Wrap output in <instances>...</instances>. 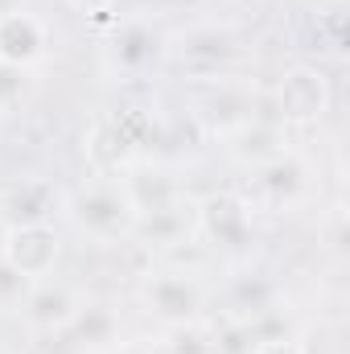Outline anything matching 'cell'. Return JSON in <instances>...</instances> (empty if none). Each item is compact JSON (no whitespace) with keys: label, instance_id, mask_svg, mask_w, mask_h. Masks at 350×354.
Listing matches in <instances>:
<instances>
[{"label":"cell","instance_id":"1","mask_svg":"<svg viewBox=\"0 0 350 354\" xmlns=\"http://www.w3.org/2000/svg\"><path fill=\"white\" fill-rule=\"evenodd\" d=\"M66 214L79 227V235H87L99 248H124L136 235V206L124 189L120 177H87L71 198H66Z\"/></svg>","mask_w":350,"mask_h":354},{"label":"cell","instance_id":"2","mask_svg":"<svg viewBox=\"0 0 350 354\" xmlns=\"http://www.w3.org/2000/svg\"><path fill=\"white\" fill-rule=\"evenodd\" d=\"M165 58L190 83H219L235 75L243 58V37L231 21H194L169 37Z\"/></svg>","mask_w":350,"mask_h":354},{"label":"cell","instance_id":"3","mask_svg":"<svg viewBox=\"0 0 350 354\" xmlns=\"http://www.w3.org/2000/svg\"><path fill=\"white\" fill-rule=\"evenodd\" d=\"M140 309L161 326V330H181L194 322H206V305H210V288L194 268L165 264V268H149L140 276L136 288Z\"/></svg>","mask_w":350,"mask_h":354},{"label":"cell","instance_id":"4","mask_svg":"<svg viewBox=\"0 0 350 354\" xmlns=\"http://www.w3.org/2000/svg\"><path fill=\"white\" fill-rule=\"evenodd\" d=\"M194 239L214 256L243 260L256 248V202L235 189H214L194 202Z\"/></svg>","mask_w":350,"mask_h":354},{"label":"cell","instance_id":"5","mask_svg":"<svg viewBox=\"0 0 350 354\" xmlns=\"http://www.w3.org/2000/svg\"><path fill=\"white\" fill-rule=\"evenodd\" d=\"M264 107L284 128H313L334 107V83H330L322 62H293V66H284L276 75Z\"/></svg>","mask_w":350,"mask_h":354},{"label":"cell","instance_id":"6","mask_svg":"<svg viewBox=\"0 0 350 354\" xmlns=\"http://www.w3.org/2000/svg\"><path fill=\"white\" fill-rule=\"evenodd\" d=\"M264 111V95L248 79L231 75V79H219V83H202V95L194 99V124L206 128L210 136H231L239 124H248L252 115Z\"/></svg>","mask_w":350,"mask_h":354},{"label":"cell","instance_id":"7","mask_svg":"<svg viewBox=\"0 0 350 354\" xmlns=\"http://www.w3.org/2000/svg\"><path fill=\"white\" fill-rule=\"evenodd\" d=\"M50 342L62 346L66 354H116L124 346V317H120L116 301L83 297V305L71 317V326L62 334H54Z\"/></svg>","mask_w":350,"mask_h":354},{"label":"cell","instance_id":"8","mask_svg":"<svg viewBox=\"0 0 350 354\" xmlns=\"http://www.w3.org/2000/svg\"><path fill=\"white\" fill-rule=\"evenodd\" d=\"M169 37L140 12H120L107 29V58L124 75H145L165 58Z\"/></svg>","mask_w":350,"mask_h":354},{"label":"cell","instance_id":"9","mask_svg":"<svg viewBox=\"0 0 350 354\" xmlns=\"http://www.w3.org/2000/svg\"><path fill=\"white\" fill-rule=\"evenodd\" d=\"M83 305V292L58 276H46V280H33L17 305V317L21 326L33 334V338H54L71 326V317L79 313Z\"/></svg>","mask_w":350,"mask_h":354},{"label":"cell","instance_id":"10","mask_svg":"<svg viewBox=\"0 0 350 354\" xmlns=\"http://www.w3.org/2000/svg\"><path fill=\"white\" fill-rule=\"evenodd\" d=\"M0 260L21 272L29 284L54 276L62 260V235L54 223H25V227H4L0 235Z\"/></svg>","mask_w":350,"mask_h":354},{"label":"cell","instance_id":"11","mask_svg":"<svg viewBox=\"0 0 350 354\" xmlns=\"http://www.w3.org/2000/svg\"><path fill=\"white\" fill-rule=\"evenodd\" d=\"M50 50H54V33L33 8L25 4L0 8V66L33 71L50 58Z\"/></svg>","mask_w":350,"mask_h":354},{"label":"cell","instance_id":"12","mask_svg":"<svg viewBox=\"0 0 350 354\" xmlns=\"http://www.w3.org/2000/svg\"><path fill=\"white\" fill-rule=\"evenodd\" d=\"M136 161H145V153L132 140V132L124 128L120 111H103L83 132V165L91 169V177H120Z\"/></svg>","mask_w":350,"mask_h":354},{"label":"cell","instance_id":"13","mask_svg":"<svg viewBox=\"0 0 350 354\" xmlns=\"http://www.w3.org/2000/svg\"><path fill=\"white\" fill-rule=\"evenodd\" d=\"M223 149H227V157H231L235 165H243L248 174H256L260 165L284 157V153L293 149V128H284V124L264 107L260 115H252L248 124H239L231 136H223Z\"/></svg>","mask_w":350,"mask_h":354},{"label":"cell","instance_id":"14","mask_svg":"<svg viewBox=\"0 0 350 354\" xmlns=\"http://www.w3.org/2000/svg\"><path fill=\"white\" fill-rule=\"evenodd\" d=\"M309 189H313V169H309V161H305L297 149H288L284 157L268 161V165H260V169L252 174V198H248V202H264V206H272V210H293L297 202L309 198Z\"/></svg>","mask_w":350,"mask_h":354},{"label":"cell","instance_id":"15","mask_svg":"<svg viewBox=\"0 0 350 354\" xmlns=\"http://www.w3.org/2000/svg\"><path fill=\"white\" fill-rule=\"evenodd\" d=\"M66 206L62 189L50 177H17L4 194H0V218L4 227H25V223H54V214Z\"/></svg>","mask_w":350,"mask_h":354},{"label":"cell","instance_id":"16","mask_svg":"<svg viewBox=\"0 0 350 354\" xmlns=\"http://www.w3.org/2000/svg\"><path fill=\"white\" fill-rule=\"evenodd\" d=\"M124 181V189H128V198H132V206H136V218H145V214H157V210H169V206H181V202H190V194H185V185L177 181L165 165H149V161H136L128 174H120Z\"/></svg>","mask_w":350,"mask_h":354},{"label":"cell","instance_id":"17","mask_svg":"<svg viewBox=\"0 0 350 354\" xmlns=\"http://www.w3.org/2000/svg\"><path fill=\"white\" fill-rule=\"evenodd\" d=\"M132 243H140V248H149V252H174V248L194 243V198L181 202V206H169V210L145 214V218L136 223Z\"/></svg>","mask_w":350,"mask_h":354},{"label":"cell","instance_id":"18","mask_svg":"<svg viewBox=\"0 0 350 354\" xmlns=\"http://www.w3.org/2000/svg\"><path fill=\"white\" fill-rule=\"evenodd\" d=\"M223 301H227V322H252V317H260V313L280 305V288L264 272H243V276H235L227 284Z\"/></svg>","mask_w":350,"mask_h":354},{"label":"cell","instance_id":"19","mask_svg":"<svg viewBox=\"0 0 350 354\" xmlns=\"http://www.w3.org/2000/svg\"><path fill=\"white\" fill-rule=\"evenodd\" d=\"M25 95H29V71L0 66V115H12V111H21Z\"/></svg>","mask_w":350,"mask_h":354},{"label":"cell","instance_id":"20","mask_svg":"<svg viewBox=\"0 0 350 354\" xmlns=\"http://www.w3.org/2000/svg\"><path fill=\"white\" fill-rule=\"evenodd\" d=\"M317 231H322L326 252L342 260V252H347V210H342V202H334V206L326 210V223H322Z\"/></svg>","mask_w":350,"mask_h":354},{"label":"cell","instance_id":"21","mask_svg":"<svg viewBox=\"0 0 350 354\" xmlns=\"http://www.w3.org/2000/svg\"><path fill=\"white\" fill-rule=\"evenodd\" d=\"M25 288H29V280H25L21 272H12V268L0 260V309H12V313H17V305H21Z\"/></svg>","mask_w":350,"mask_h":354},{"label":"cell","instance_id":"22","mask_svg":"<svg viewBox=\"0 0 350 354\" xmlns=\"http://www.w3.org/2000/svg\"><path fill=\"white\" fill-rule=\"evenodd\" d=\"M248 354H309V346L293 334V330H284V334H272V338H260L256 346Z\"/></svg>","mask_w":350,"mask_h":354},{"label":"cell","instance_id":"23","mask_svg":"<svg viewBox=\"0 0 350 354\" xmlns=\"http://www.w3.org/2000/svg\"><path fill=\"white\" fill-rule=\"evenodd\" d=\"M71 4H75L83 17H95V21H107V25H111V21L120 17V4H124V0H71Z\"/></svg>","mask_w":350,"mask_h":354},{"label":"cell","instance_id":"24","mask_svg":"<svg viewBox=\"0 0 350 354\" xmlns=\"http://www.w3.org/2000/svg\"><path fill=\"white\" fill-rule=\"evenodd\" d=\"M0 354H12V351H8V346H4V342H0Z\"/></svg>","mask_w":350,"mask_h":354}]
</instances>
